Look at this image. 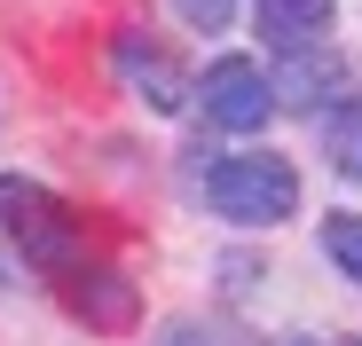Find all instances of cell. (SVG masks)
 <instances>
[{
  "mask_svg": "<svg viewBox=\"0 0 362 346\" xmlns=\"http://www.w3.org/2000/svg\"><path fill=\"white\" fill-rule=\"evenodd\" d=\"M0 244H8L24 268H40V275H71L87 260V220H79V205H64L55 189L0 173Z\"/></svg>",
  "mask_w": 362,
  "mask_h": 346,
  "instance_id": "6da1fadb",
  "label": "cell"
},
{
  "mask_svg": "<svg viewBox=\"0 0 362 346\" xmlns=\"http://www.w3.org/2000/svg\"><path fill=\"white\" fill-rule=\"evenodd\" d=\"M205 205L236 228H276L291 205H299V173L268 150H245V157H213L205 173Z\"/></svg>",
  "mask_w": 362,
  "mask_h": 346,
  "instance_id": "7a4b0ae2",
  "label": "cell"
},
{
  "mask_svg": "<svg viewBox=\"0 0 362 346\" xmlns=\"http://www.w3.org/2000/svg\"><path fill=\"white\" fill-rule=\"evenodd\" d=\"M197 110L221 134H252V126H268V110H276V79L252 64V55H221V64L197 79Z\"/></svg>",
  "mask_w": 362,
  "mask_h": 346,
  "instance_id": "3957f363",
  "label": "cell"
},
{
  "mask_svg": "<svg viewBox=\"0 0 362 346\" xmlns=\"http://www.w3.org/2000/svg\"><path fill=\"white\" fill-rule=\"evenodd\" d=\"M64 307L87 323V330H134L142 323V299L118 268H71L64 275Z\"/></svg>",
  "mask_w": 362,
  "mask_h": 346,
  "instance_id": "277c9868",
  "label": "cell"
},
{
  "mask_svg": "<svg viewBox=\"0 0 362 346\" xmlns=\"http://www.w3.org/2000/svg\"><path fill=\"white\" fill-rule=\"evenodd\" d=\"M339 87H346V64L323 40L276 55V110H323V102H339Z\"/></svg>",
  "mask_w": 362,
  "mask_h": 346,
  "instance_id": "5b68a950",
  "label": "cell"
},
{
  "mask_svg": "<svg viewBox=\"0 0 362 346\" xmlns=\"http://www.w3.org/2000/svg\"><path fill=\"white\" fill-rule=\"evenodd\" d=\"M118 71H127V87H134L150 110H181V102H189V79H181L142 32H118Z\"/></svg>",
  "mask_w": 362,
  "mask_h": 346,
  "instance_id": "8992f818",
  "label": "cell"
},
{
  "mask_svg": "<svg viewBox=\"0 0 362 346\" xmlns=\"http://www.w3.org/2000/svg\"><path fill=\"white\" fill-rule=\"evenodd\" d=\"M331 16H339V0H260V32L276 40V55L315 47L331 32Z\"/></svg>",
  "mask_w": 362,
  "mask_h": 346,
  "instance_id": "52a82bcc",
  "label": "cell"
},
{
  "mask_svg": "<svg viewBox=\"0 0 362 346\" xmlns=\"http://www.w3.org/2000/svg\"><path fill=\"white\" fill-rule=\"evenodd\" d=\"M315 142H323V157H331L339 181H362V95H339V102L323 110Z\"/></svg>",
  "mask_w": 362,
  "mask_h": 346,
  "instance_id": "ba28073f",
  "label": "cell"
},
{
  "mask_svg": "<svg viewBox=\"0 0 362 346\" xmlns=\"http://www.w3.org/2000/svg\"><path fill=\"white\" fill-rule=\"evenodd\" d=\"M323 252H331L339 275L362 283V213H331V220H323Z\"/></svg>",
  "mask_w": 362,
  "mask_h": 346,
  "instance_id": "9c48e42d",
  "label": "cell"
},
{
  "mask_svg": "<svg viewBox=\"0 0 362 346\" xmlns=\"http://www.w3.org/2000/svg\"><path fill=\"white\" fill-rule=\"evenodd\" d=\"M236 8H245V0H173V16L189 24V32H213V40L236 24Z\"/></svg>",
  "mask_w": 362,
  "mask_h": 346,
  "instance_id": "30bf717a",
  "label": "cell"
},
{
  "mask_svg": "<svg viewBox=\"0 0 362 346\" xmlns=\"http://www.w3.org/2000/svg\"><path fill=\"white\" fill-rule=\"evenodd\" d=\"M158 346H228L221 330H205V323H165L158 330Z\"/></svg>",
  "mask_w": 362,
  "mask_h": 346,
  "instance_id": "8fae6325",
  "label": "cell"
},
{
  "mask_svg": "<svg viewBox=\"0 0 362 346\" xmlns=\"http://www.w3.org/2000/svg\"><path fill=\"white\" fill-rule=\"evenodd\" d=\"M291 346H362V338H291Z\"/></svg>",
  "mask_w": 362,
  "mask_h": 346,
  "instance_id": "7c38bea8",
  "label": "cell"
}]
</instances>
